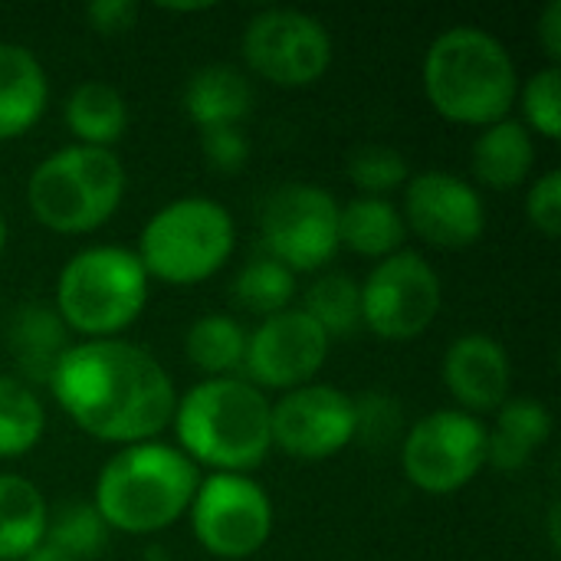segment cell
Masks as SVG:
<instances>
[{
    "instance_id": "cell-1",
    "label": "cell",
    "mask_w": 561,
    "mask_h": 561,
    "mask_svg": "<svg viewBox=\"0 0 561 561\" xmlns=\"http://www.w3.org/2000/svg\"><path fill=\"white\" fill-rule=\"evenodd\" d=\"M46 388L79 431L122 447L154 440L178 404L161 362L122 339L69 345Z\"/></svg>"
},
{
    "instance_id": "cell-2",
    "label": "cell",
    "mask_w": 561,
    "mask_h": 561,
    "mask_svg": "<svg viewBox=\"0 0 561 561\" xmlns=\"http://www.w3.org/2000/svg\"><path fill=\"white\" fill-rule=\"evenodd\" d=\"M178 450L214 473L256 470L270 450V398L247 378H204L174 404Z\"/></svg>"
},
{
    "instance_id": "cell-3",
    "label": "cell",
    "mask_w": 561,
    "mask_h": 561,
    "mask_svg": "<svg viewBox=\"0 0 561 561\" xmlns=\"http://www.w3.org/2000/svg\"><path fill=\"white\" fill-rule=\"evenodd\" d=\"M421 79L431 108L454 125L486 128L510 118L519 95L510 49L480 26L444 30L424 56Z\"/></svg>"
},
{
    "instance_id": "cell-4",
    "label": "cell",
    "mask_w": 561,
    "mask_h": 561,
    "mask_svg": "<svg viewBox=\"0 0 561 561\" xmlns=\"http://www.w3.org/2000/svg\"><path fill=\"white\" fill-rule=\"evenodd\" d=\"M197 483V467L178 447L145 440L108 457L95 480L92 506L115 533L154 536L191 510Z\"/></svg>"
},
{
    "instance_id": "cell-5",
    "label": "cell",
    "mask_w": 561,
    "mask_h": 561,
    "mask_svg": "<svg viewBox=\"0 0 561 561\" xmlns=\"http://www.w3.org/2000/svg\"><path fill=\"white\" fill-rule=\"evenodd\" d=\"M125 184L128 174L115 151L69 145L33 168L26 204L36 224L53 233H89L112 220L125 197Z\"/></svg>"
},
{
    "instance_id": "cell-6",
    "label": "cell",
    "mask_w": 561,
    "mask_h": 561,
    "mask_svg": "<svg viewBox=\"0 0 561 561\" xmlns=\"http://www.w3.org/2000/svg\"><path fill=\"white\" fill-rule=\"evenodd\" d=\"M148 283L151 279L135 250L108 243L89 247L62 266L53 309L69 332L85 339H115L145 312Z\"/></svg>"
},
{
    "instance_id": "cell-7",
    "label": "cell",
    "mask_w": 561,
    "mask_h": 561,
    "mask_svg": "<svg viewBox=\"0 0 561 561\" xmlns=\"http://www.w3.org/2000/svg\"><path fill=\"white\" fill-rule=\"evenodd\" d=\"M237 243L233 217L210 197H181L164 204L141 230L135 256L148 279L194 286L220 273Z\"/></svg>"
},
{
    "instance_id": "cell-8",
    "label": "cell",
    "mask_w": 561,
    "mask_h": 561,
    "mask_svg": "<svg viewBox=\"0 0 561 561\" xmlns=\"http://www.w3.org/2000/svg\"><path fill=\"white\" fill-rule=\"evenodd\" d=\"M191 529L214 559L243 561L273 536V503L266 490L240 473H210L191 500Z\"/></svg>"
},
{
    "instance_id": "cell-9",
    "label": "cell",
    "mask_w": 561,
    "mask_h": 561,
    "mask_svg": "<svg viewBox=\"0 0 561 561\" xmlns=\"http://www.w3.org/2000/svg\"><path fill=\"white\" fill-rule=\"evenodd\" d=\"M440 302L437 270L421 253L398 250L362 283V325L385 342H411L434 325Z\"/></svg>"
},
{
    "instance_id": "cell-10",
    "label": "cell",
    "mask_w": 561,
    "mask_h": 561,
    "mask_svg": "<svg viewBox=\"0 0 561 561\" xmlns=\"http://www.w3.org/2000/svg\"><path fill=\"white\" fill-rule=\"evenodd\" d=\"M486 463V427L480 417L457 408L434 411L411 424L401 444L404 477L431 493L447 496L463 490Z\"/></svg>"
},
{
    "instance_id": "cell-11",
    "label": "cell",
    "mask_w": 561,
    "mask_h": 561,
    "mask_svg": "<svg viewBox=\"0 0 561 561\" xmlns=\"http://www.w3.org/2000/svg\"><path fill=\"white\" fill-rule=\"evenodd\" d=\"M247 66L286 89H302L319 82L332 66V36L322 20L289 7L260 10L240 39Z\"/></svg>"
},
{
    "instance_id": "cell-12",
    "label": "cell",
    "mask_w": 561,
    "mask_h": 561,
    "mask_svg": "<svg viewBox=\"0 0 561 561\" xmlns=\"http://www.w3.org/2000/svg\"><path fill=\"white\" fill-rule=\"evenodd\" d=\"M260 233L266 256L316 273L339 253V201L316 184H283L263 204Z\"/></svg>"
},
{
    "instance_id": "cell-13",
    "label": "cell",
    "mask_w": 561,
    "mask_h": 561,
    "mask_svg": "<svg viewBox=\"0 0 561 561\" xmlns=\"http://www.w3.org/2000/svg\"><path fill=\"white\" fill-rule=\"evenodd\" d=\"M273 447L296 460H329L355 440V404L332 385H302L270 404Z\"/></svg>"
},
{
    "instance_id": "cell-14",
    "label": "cell",
    "mask_w": 561,
    "mask_h": 561,
    "mask_svg": "<svg viewBox=\"0 0 561 561\" xmlns=\"http://www.w3.org/2000/svg\"><path fill=\"white\" fill-rule=\"evenodd\" d=\"M325 358H329L325 332L302 309H286L263 319L250 332L243 371L253 388L260 391L270 388L286 394L293 388L312 385Z\"/></svg>"
},
{
    "instance_id": "cell-15",
    "label": "cell",
    "mask_w": 561,
    "mask_h": 561,
    "mask_svg": "<svg viewBox=\"0 0 561 561\" xmlns=\"http://www.w3.org/2000/svg\"><path fill=\"white\" fill-rule=\"evenodd\" d=\"M401 217L404 227L440 250L473 247L486 230V207L480 191L450 171H424L408 178Z\"/></svg>"
},
{
    "instance_id": "cell-16",
    "label": "cell",
    "mask_w": 561,
    "mask_h": 561,
    "mask_svg": "<svg viewBox=\"0 0 561 561\" xmlns=\"http://www.w3.org/2000/svg\"><path fill=\"white\" fill-rule=\"evenodd\" d=\"M444 385L463 414H490L510 401L513 365L506 348L483 332H467L444 355Z\"/></svg>"
},
{
    "instance_id": "cell-17",
    "label": "cell",
    "mask_w": 561,
    "mask_h": 561,
    "mask_svg": "<svg viewBox=\"0 0 561 561\" xmlns=\"http://www.w3.org/2000/svg\"><path fill=\"white\" fill-rule=\"evenodd\" d=\"M3 342L20 368L23 385H49L59 358L72 345V332L59 319V312L46 302H23L7 316Z\"/></svg>"
},
{
    "instance_id": "cell-18",
    "label": "cell",
    "mask_w": 561,
    "mask_h": 561,
    "mask_svg": "<svg viewBox=\"0 0 561 561\" xmlns=\"http://www.w3.org/2000/svg\"><path fill=\"white\" fill-rule=\"evenodd\" d=\"M49 102V79L33 49L0 43V141L26 135Z\"/></svg>"
},
{
    "instance_id": "cell-19",
    "label": "cell",
    "mask_w": 561,
    "mask_h": 561,
    "mask_svg": "<svg viewBox=\"0 0 561 561\" xmlns=\"http://www.w3.org/2000/svg\"><path fill=\"white\" fill-rule=\"evenodd\" d=\"M552 437V411L536 398H510L493 427H486V463L500 473H519Z\"/></svg>"
},
{
    "instance_id": "cell-20",
    "label": "cell",
    "mask_w": 561,
    "mask_h": 561,
    "mask_svg": "<svg viewBox=\"0 0 561 561\" xmlns=\"http://www.w3.org/2000/svg\"><path fill=\"white\" fill-rule=\"evenodd\" d=\"M473 178L490 191H513L529 181L536 164L533 131L516 118H500L486 125L470 151Z\"/></svg>"
},
{
    "instance_id": "cell-21",
    "label": "cell",
    "mask_w": 561,
    "mask_h": 561,
    "mask_svg": "<svg viewBox=\"0 0 561 561\" xmlns=\"http://www.w3.org/2000/svg\"><path fill=\"white\" fill-rule=\"evenodd\" d=\"M250 108H253V85L240 69L227 62L197 69L184 85V112L201 131L240 125L250 115Z\"/></svg>"
},
{
    "instance_id": "cell-22",
    "label": "cell",
    "mask_w": 561,
    "mask_h": 561,
    "mask_svg": "<svg viewBox=\"0 0 561 561\" xmlns=\"http://www.w3.org/2000/svg\"><path fill=\"white\" fill-rule=\"evenodd\" d=\"M62 115H66V128L72 131L76 145H85V148L112 151V145L122 141V135L128 128L125 95L115 85L99 82V79L79 82L66 99Z\"/></svg>"
},
{
    "instance_id": "cell-23",
    "label": "cell",
    "mask_w": 561,
    "mask_h": 561,
    "mask_svg": "<svg viewBox=\"0 0 561 561\" xmlns=\"http://www.w3.org/2000/svg\"><path fill=\"white\" fill-rule=\"evenodd\" d=\"M404 217L388 197H355L339 207V247L365 260H388L404 250Z\"/></svg>"
},
{
    "instance_id": "cell-24",
    "label": "cell",
    "mask_w": 561,
    "mask_h": 561,
    "mask_svg": "<svg viewBox=\"0 0 561 561\" xmlns=\"http://www.w3.org/2000/svg\"><path fill=\"white\" fill-rule=\"evenodd\" d=\"M43 493L13 473H0V561H23L46 536Z\"/></svg>"
},
{
    "instance_id": "cell-25",
    "label": "cell",
    "mask_w": 561,
    "mask_h": 561,
    "mask_svg": "<svg viewBox=\"0 0 561 561\" xmlns=\"http://www.w3.org/2000/svg\"><path fill=\"white\" fill-rule=\"evenodd\" d=\"M247 339L250 332L237 319L210 312L187 329L184 355L207 378H233L237 371H243Z\"/></svg>"
},
{
    "instance_id": "cell-26",
    "label": "cell",
    "mask_w": 561,
    "mask_h": 561,
    "mask_svg": "<svg viewBox=\"0 0 561 561\" xmlns=\"http://www.w3.org/2000/svg\"><path fill=\"white\" fill-rule=\"evenodd\" d=\"M46 431L43 401L30 385L13 375H0V460L30 454Z\"/></svg>"
},
{
    "instance_id": "cell-27",
    "label": "cell",
    "mask_w": 561,
    "mask_h": 561,
    "mask_svg": "<svg viewBox=\"0 0 561 561\" xmlns=\"http://www.w3.org/2000/svg\"><path fill=\"white\" fill-rule=\"evenodd\" d=\"M302 312L329 342L352 335L362 329V283L345 273H325L302 293Z\"/></svg>"
},
{
    "instance_id": "cell-28",
    "label": "cell",
    "mask_w": 561,
    "mask_h": 561,
    "mask_svg": "<svg viewBox=\"0 0 561 561\" xmlns=\"http://www.w3.org/2000/svg\"><path fill=\"white\" fill-rule=\"evenodd\" d=\"M293 299H296V273L266 253L250 260L233 279V302L243 312L260 316V322L293 309Z\"/></svg>"
},
{
    "instance_id": "cell-29",
    "label": "cell",
    "mask_w": 561,
    "mask_h": 561,
    "mask_svg": "<svg viewBox=\"0 0 561 561\" xmlns=\"http://www.w3.org/2000/svg\"><path fill=\"white\" fill-rule=\"evenodd\" d=\"M108 526L92 503H66L46 519V542L72 561L99 559L108 546Z\"/></svg>"
},
{
    "instance_id": "cell-30",
    "label": "cell",
    "mask_w": 561,
    "mask_h": 561,
    "mask_svg": "<svg viewBox=\"0 0 561 561\" xmlns=\"http://www.w3.org/2000/svg\"><path fill=\"white\" fill-rule=\"evenodd\" d=\"M348 178L358 191H365L362 197H385L391 191H398L401 184H408L411 171L408 161L398 148L388 145H362L348 154Z\"/></svg>"
},
{
    "instance_id": "cell-31",
    "label": "cell",
    "mask_w": 561,
    "mask_h": 561,
    "mask_svg": "<svg viewBox=\"0 0 561 561\" xmlns=\"http://www.w3.org/2000/svg\"><path fill=\"white\" fill-rule=\"evenodd\" d=\"M519 105H523V125L529 131H539L542 138H561V72L559 66L539 69L519 85Z\"/></svg>"
},
{
    "instance_id": "cell-32",
    "label": "cell",
    "mask_w": 561,
    "mask_h": 561,
    "mask_svg": "<svg viewBox=\"0 0 561 561\" xmlns=\"http://www.w3.org/2000/svg\"><path fill=\"white\" fill-rule=\"evenodd\" d=\"M355 404V440L368 447H388L401 434V408L394 398L381 391H368L365 398L352 401Z\"/></svg>"
},
{
    "instance_id": "cell-33",
    "label": "cell",
    "mask_w": 561,
    "mask_h": 561,
    "mask_svg": "<svg viewBox=\"0 0 561 561\" xmlns=\"http://www.w3.org/2000/svg\"><path fill=\"white\" fill-rule=\"evenodd\" d=\"M201 148H204V161L217 174H237L250 161V141L240 125L201 131Z\"/></svg>"
},
{
    "instance_id": "cell-34",
    "label": "cell",
    "mask_w": 561,
    "mask_h": 561,
    "mask_svg": "<svg viewBox=\"0 0 561 561\" xmlns=\"http://www.w3.org/2000/svg\"><path fill=\"white\" fill-rule=\"evenodd\" d=\"M526 217L529 224L556 240L561 233V171H546L542 178H536V184L526 194Z\"/></svg>"
},
{
    "instance_id": "cell-35",
    "label": "cell",
    "mask_w": 561,
    "mask_h": 561,
    "mask_svg": "<svg viewBox=\"0 0 561 561\" xmlns=\"http://www.w3.org/2000/svg\"><path fill=\"white\" fill-rule=\"evenodd\" d=\"M135 16H138V7L131 0H95L85 7V23L102 36H118L131 30Z\"/></svg>"
},
{
    "instance_id": "cell-36",
    "label": "cell",
    "mask_w": 561,
    "mask_h": 561,
    "mask_svg": "<svg viewBox=\"0 0 561 561\" xmlns=\"http://www.w3.org/2000/svg\"><path fill=\"white\" fill-rule=\"evenodd\" d=\"M539 43H542L546 56L556 66L561 59V0H552L542 10V16H539Z\"/></svg>"
},
{
    "instance_id": "cell-37",
    "label": "cell",
    "mask_w": 561,
    "mask_h": 561,
    "mask_svg": "<svg viewBox=\"0 0 561 561\" xmlns=\"http://www.w3.org/2000/svg\"><path fill=\"white\" fill-rule=\"evenodd\" d=\"M23 561H72V559H69L66 552H59L56 546H49V542L43 539V542H39V546H36V549H33V552H30V556H26Z\"/></svg>"
},
{
    "instance_id": "cell-38",
    "label": "cell",
    "mask_w": 561,
    "mask_h": 561,
    "mask_svg": "<svg viewBox=\"0 0 561 561\" xmlns=\"http://www.w3.org/2000/svg\"><path fill=\"white\" fill-rule=\"evenodd\" d=\"M145 561H174L164 549H158V546H151L148 552H145Z\"/></svg>"
},
{
    "instance_id": "cell-39",
    "label": "cell",
    "mask_w": 561,
    "mask_h": 561,
    "mask_svg": "<svg viewBox=\"0 0 561 561\" xmlns=\"http://www.w3.org/2000/svg\"><path fill=\"white\" fill-rule=\"evenodd\" d=\"M7 237H10V230H7V220H3V214H0V253L7 250Z\"/></svg>"
}]
</instances>
